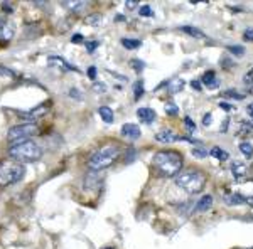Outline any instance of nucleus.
Here are the masks:
<instances>
[{"instance_id":"1","label":"nucleus","mask_w":253,"mask_h":249,"mask_svg":"<svg viewBox=\"0 0 253 249\" xmlns=\"http://www.w3.org/2000/svg\"><path fill=\"white\" fill-rule=\"evenodd\" d=\"M152 165L162 177H177L184 167V157L177 150H161L152 157Z\"/></svg>"},{"instance_id":"2","label":"nucleus","mask_w":253,"mask_h":249,"mask_svg":"<svg viewBox=\"0 0 253 249\" xmlns=\"http://www.w3.org/2000/svg\"><path fill=\"white\" fill-rule=\"evenodd\" d=\"M122 155V148L115 143L105 145L101 148H98L91 157L88 158V167L93 172H100V170H105L108 167H112Z\"/></svg>"},{"instance_id":"3","label":"nucleus","mask_w":253,"mask_h":249,"mask_svg":"<svg viewBox=\"0 0 253 249\" xmlns=\"http://www.w3.org/2000/svg\"><path fill=\"white\" fill-rule=\"evenodd\" d=\"M175 185L181 190H184L186 194L193 195V194H199L206 185V175L201 172V170L196 169H187L184 172H181L177 177L174 178Z\"/></svg>"},{"instance_id":"4","label":"nucleus","mask_w":253,"mask_h":249,"mask_svg":"<svg viewBox=\"0 0 253 249\" xmlns=\"http://www.w3.org/2000/svg\"><path fill=\"white\" fill-rule=\"evenodd\" d=\"M9 155L10 158H14L17 162H38L42 157V148L38 143H34V142L27 140L22 142V143L12 145L9 148Z\"/></svg>"},{"instance_id":"5","label":"nucleus","mask_w":253,"mask_h":249,"mask_svg":"<svg viewBox=\"0 0 253 249\" xmlns=\"http://www.w3.org/2000/svg\"><path fill=\"white\" fill-rule=\"evenodd\" d=\"M26 175V167L20 162L2 160L0 162V187H9L20 182Z\"/></svg>"},{"instance_id":"6","label":"nucleus","mask_w":253,"mask_h":249,"mask_svg":"<svg viewBox=\"0 0 253 249\" xmlns=\"http://www.w3.org/2000/svg\"><path fill=\"white\" fill-rule=\"evenodd\" d=\"M39 133V126L36 123H20V125H15L9 128L7 132V138L12 145H17V143H22V142H27L31 137Z\"/></svg>"},{"instance_id":"7","label":"nucleus","mask_w":253,"mask_h":249,"mask_svg":"<svg viewBox=\"0 0 253 249\" xmlns=\"http://www.w3.org/2000/svg\"><path fill=\"white\" fill-rule=\"evenodd\" d=\"M15 115L20 116L22 120H26L24 123H34L36 120H39V118L46 116L49 111H51V103L46 101V103H41L38 106H34V108L31 109H26V111H22V109H14Z\"/></svg>"},{"instance_id":"8","label":"nucleus","mask_w":253,"mask_h":249,"mask_svg":"<svg viewBox=\"0 0 253 249\" xmlns=\"http://www.w3.org/2000/svg\"><path fill=\"white\" fill-rule=\"evenodd\" d=\"M120 135L124 138H126V140L135 142L142 137V130H140V126L135 125V123H125L124 126H122Z\"/></svg>"},{"instance_id":"9","label":"nucleus","mask_w":253,"mask_h":249,"mask_svg":"<svg viewBox=\"0 0 253 249\" xmlns=\"http://www.w3.org/2000/svg\"><path fill=\"white\" fill-rule=\"evenodd\" d=\"M223 201L226 206H238V204H250L253 206V197L252 195H242V194H228L223 197Z\"/></svg>"},{"instance_id":"10","label":"nucleus","mask_w":253,"mask_h":249,"mask_svg":"<svg viewBox=\"0 0 253 249\" xmlns=\"http://www.w3.org/2000/svg\"><path fill=\"white\" fill-rule=\"evenodd\" d=\"M154 138H156V142H159V143L169 145L179 140V135H175L170 128H164V130H161V132H157Z\"/></svg>"},{"instance_id":"11","label":"nucleus","mask_w":253,"mask_h":249,"mask_svg":"<svg viewBox=\"0 0 253 249\" xmlns=\"http://www.w3.org/2000/svg\"><path fill=\"white\" fill-rule=\"evenodd\" d=\"M137 116H138V120L142 121V123H145V125H152L154 121H156V111H154L150 106H144V108H138L137 109Z\"/></svg>"},{"instance_id":"12","label":"nucleus","mask_w":253,"mask_h":249,"mask_svg":"<svg viewBox=\"0 0 253 249\" xmlns=\"http://www.w3.org/2000/svg\"><path fill=\"white\" fill-rule=\"evenodd\" d=\"M201 83L205 84V86L214 89V88H219V79H216V72L213 69H210V71H206L205 74L201 77Z\"/></svg>"},{"instance_id":"13","label":"nucleus","mask_w":253,"mask_h":249,"mask_svg":"<svg viewBox=\"0 0 253 249\" xmlns=\"http://www.w3.org/2000/svg\"><path fill=\"white\" fill-rule=\"evenodd\" d=\"M49 64H59L61 69H66V71H80L78 68H75L73 64H69L66 59H63L61 56H49L47 58Z\"/></svg>"},{"instance_id":"14","label":"nucleus","mask_w":253,"mask_h":249,"mask_svg":"<svg viewBox=\"0 0 253 249\" xmlns=\"http://www.w3.org/2000/svg\"><path fill=\"white\" fill-rule=\"evenodd\" d=\"M231 174L235 175L236 180H240V178H243L245 175H247V165L240 160L231 162Z\"/></svg>"},{"instance_id":"15","label":"nucleus","mask_w":253,"mask_h":249,"mask_svg":"<svg viewBox=\"0 0 253 249\" xmlns=\"http://www.w3.org/2000/svg\"><path fill=\"white\" fill-rule=\"evenodd\" d=\"M213 206V195L206 194L203 197H199V201L196 202V212H205Z\"/></svg>"},{"instance_id":"16","label":"nucleus","mask_w":253,"mask_h":249,"mask_svg":"<svg viewBox=\"0 0 253 249\" xmlns=\"http://www.w3.org/2000/svg\"><path fill=\"white\" fill-rule=\"evenodd\" d=\"M88 3L86 2H81V0H73V2H63V7L71 12H75V14H80L83 9H86Z\"/></svg>"},{"instance_id":"17","label":"nucleus","mask_w":253,"mask_h":249,"mask_svg":"<svg viewBox=\"0 0 253 249\" xmlns=\"http://www.w3.org/2000/svg\"><path fill=\"white\" fill-rule=\"evenodd\" d=\"M100 174L98 172H89L86 177H84V189H95V187L98 185V183H100Z\"/></svg>"},{"instance_id":"18","label":"nucleus","mask_w":253,"mask_h":249,"mask_svg":"<svg viewBox=\"0 0 253 249\" xmlns=\"http://www.w3.org/2000/svg\"><path fill=\"white\" fill-rule=\"evenodd\" d=\"M181 31L186 32V34L191 36V37H196V39H205L206 37L205 32L199 29V27H194V26H182Z\"/></svg>"},{"instance_id":"19","label":"nucleus","mask_w":253,"mask_h":249,"mask_svg":"<svg viewBox=\"0 0 253 249\" xmlns=\"http://www.w3.org/2000/svg\"><path fill=\"white\" fill-rule=\"evenodd\" d=\"M98 113H100V116H101V120L105 121V123H113V120H115V115H113V111H112V108L110 106H100L98 108Z\"/></svg>"},{"instance_id":"20","label":"nucleus","mask_w":253,"mask_h":249,"mask_svg":"<svg viewBox=\"0 0 253 249\" xmlns=\"http://www.w3.org/2000/svg\"><path fill=\"white\" fill-rule=\"evenodd\" d=\"M210 155L213 158H216V160H221V162L230 158V153H228L224 148H221V146H213V148L210 150Z\"/></svg>"},{"instance_id":"21","label":"nucleus","mask_w":253,"mask_h":249,"mask_svg":"<svg viewBox=\"0 0 253 249\" xmlns=\"http://www.w3.org/2000/svg\"><path fill=\"white\" fill-rule=\"evenodd\" d=\"M122 46L125 49H128V51H135L142 46V40L140 39H130V37H122Z\"/></svg>"},{"instance_id":"22","label":"nucleus","mask_w":253,"mask_h":249,"mask_svg":"<svg viewBox=\"0 0 253 249\" xmlns=\"http://www.w3.org/2000/svg\"><path fill=\"white\" fill-rule=\"evenodd\" d=\"M14 32H15L14 24L5 22V26H3V31H2V40H3V42H9V40L14 37Z\"/></svg>"},{"instance_id":"23","label":"nucleus","mask_w":253,"mask_h":249,"mask_svg":"<svg viewBox=\"0 0 253 249\" xmlns=\"http://www.w3.org/2000/svg\"><path fill=\"white\" fill-rule=\"evenodd\" d=\"M177 209L181 211L182 215H191L196 211V202H182L177 206Z\"/></svg>"},{"instance_id":"24","label":"nucleus","mask_w":253,"mask_h":249,"mask_svg":"<svg viewBox=\"0 0 253 249\" xmlns=\"http://www.w3.org/2000/svg\"><path fill=\"white\" fill-rule=\"evenodd\" d=\"M132 89H133V98H135V100H140V98L144 96V93H145V89H144V81H142V79H137L135 83H133Z\"/></svg>"},{"instance_id":"25","label":"nucleus","mask_w":253,"mask_h":249,"mask_svg":"<svg viewBox=\"0 0 253 249\" xmlns=\"http://www.w3.org/2000/svg\"><path fill=\"white\" fill-rule=\"evenodd\" d=\"M226 51L230 52V54L236 56V58H243V56H245V47L243 46H236V44H231V46H228Z\"/></svg>"},{"instance_id":"26","label":"nucleus","mask_w":253,"mask_h":249,"mask_svg":"<svg viewBox=\"0 0 253 249\" xmlns=\"http://www.w3.org/2000/svg\"><path fill=\"white\" fill-rule=\"evenodd\" d=\"M182 88H184V81H182V79H174V81H170V83H169V91L172 93V95L179 93Z\"/></svg>"},{"instance_id":"27","label":"nucleus","mask_w":253,"mask_h":249,"mask_svg":"<svg viewBox=\"0 0 253 249\" xmlns=\"http://www.w3.org/2000/svg\"><path fill=\"white\" fill-rule=\"evenodd\" d=\"M238 148H240V152H242L247 158H250L252 155H253V146H252V143H248V142H242Z\"/></svg>"},{"instance_id":"28","label":"nucleus","mask_w":253,"mask_h":249,"mask_svg":"<svg viewBox=\"0 0 253 249\" xmlns=\"http://www.w3.org/2000/svg\"><path fill=\"white\" fill-rule=\"evenodd\" d=\"M224 98H230V100H245V95H242V93L235 91V89H228V91L223 93Z\"/></svg>"},{"instance_id":"29","label":"nucleus","mask_w":253,"mask_h":249,"mask_svg":"<svg viewBox=\"0 0 253 249\" xmlns=\"http://www.w3.org/2000/svg\"><path fill=\"white\" fill-rule=\"evenodd\" d=\"M166 113L169 116H177V113H179V108H177V105L172 103V101H169V103H166Z\"/></svg>"},{"instance_id":"30","label":"nucleus","mask_w":253,"mask_h":249,"mask_svg":"<svg viewBox=\"0 0 253 249\" xmlns=\"http://www.w3.org/2000/svg\"><path fill=\"white\" fill-rule=\"evenodd\" d=\"M138 14H140V17H154V9L150 5H142L140 10H138Z\"/></svg>"},{"instance_id":"31","label":"nucleus","mask_w":253,"mask_h":249,"mask_svg":"<svg viewBox=\"0 0 253 249\" xmlns=\"http://www.w3.org/2000/svg\"><path fill=\"white\" fill-rule=\"evenodd\" d=\"M130 66L135 69L137 72H142V71H144V68H145V63L142 59H130Z\"/></svg>"},{"instance_id":"32","label":"nucleus","mask_w":253,"mask_h":249,"mask_svg":"<svg viewBox=\"0 0 253 249\" xmlns=\"http://www.w3.org/2000/svg\"><path fill=\"white\" fill-rule=\"evenodd\" d=\"M100 20H101L100 14H89L88 17L84 19V22H86V24H91V26H98V24H100Z\"/></svg>"},{"instance_id":"33","label":"nucleus","mask_w":253,"mask_h":249,"mask_svg":"<svg viewBox=\"0 0 253 249\" xmlns=\"http://www.w3.org/2000/svg\"><path fill=\"white\" fill-rule=\"evenodd\" d=\"M208 155H210V152L205 148H193V157L196 158H206Z\"/></svg>"},{"instance_id":"34","label":"nucleus","mask_w":253,"mask_h":249,"mask_svg":"<svg viewBox=\"0 0 253 249\" xmlns=\"http://www.w3.org/2000/svg\"><path fill=\"white\" fill-rule=\"evenodd\" d=\"M0 76H7V77H14L15 76V72L12 71L10 68H5V66H2L0 64Z\"/></svg>"},{"instance_id":"35","label":"nucleus","mask_w":253,"mask_h":249,"mask_svg":"<svg viewBox=\"0 0 253 249\" xmlns=\"http://www.w3.org/2000/svg\"><path fill=\"white\" fill-rule=\"evenodd\" d=\"M69 96L73 98V100H83V95H81V91L80 89H76V88H71L69 89Z\"/></svg>"},{"instance_id":"36","label":"nucleus","mask_w":253,"mask_h":249,"mask_svg":"<svg viewBox=\"0 0 253 249\" xmlns=\"http://www.w3.org/2000/svg\"><path fill=\"white\" fill-rule=\"evenodd\" d=\"M184 125L191 130V132H194V130H196V123L193 121V118H191V116H186L184 118Z\"/></svg>"},{"instance_id":"37","label":"nucleus","mask_w":253,"mask_h":249,"mask_svg":"<svg viewBox=\"0 0 253 249\" xmlns=\"http://www.w3.org/2000/svg\"><path fill=\"white\" fill-rule=\"evenodd\" d=\"M98 40H91V42H86V49H88V52L89 54H93V52L96 51V47H98Z\"/></svg>"},{"instance_id":"38","label":"nucleus","mask_w":253,"mask_h":249,"mask_svg":"<svg viewBox=\"0 0 253 249\" xmlns=\"http://www.w3.org/2000/svg\"><path fill=\"white\" fill-rule=\"evenodd\" d=\"M243 39L245 40H253V27H248V29H245Z\"/></svg>"},{"instance_id":"39","label":"nucleus","mask_w":253,"mask_h":249,"mask_svg":"<svg viewBox=\"0 0 253 249\" xmlns=\"http://www.w3.org/2000/svg\"><path fill=\"white\" fill-rule=\"evenodd\" d=\"M88 77L91 81H95L96 79V66H89L88 68Z\"/></svg>"},{"instance_id":"40","label":"nucleus","mask_w":253,"mask_h":249,"mask_svg":"<svg viewBox=\"0 0 253 249\" xmlns=\"http://www.w3.org/2000/svg\"><path fill=\"white\" fill-rule=\"evenodd\" d=\"M93 89L98 91V93H105V91H107V86H105L103 83H95V84H93Z\"/></svg>"},{"instance_id":"41","label":"nucleus","mask_w":253,"mask_h":249,"mask_svg":"<svg viewBox=\"0 0 253 249\" xmlns=\"http://www.w3.org/2000/svg\"><path fill=\"white\" fill-rule=\"evenodd\" d=\"M83 39H84V37H83V36H81V34H75V36H73V37H71V42H75V44H81V42H84Z\"/></svg>"},{"instance_id":"42","label":"nucleus","mask_w":253,"mask_h":249,"mask_svg":"<svg viewBox=\"0 0 253 249\" xmlns=\"http://www.w3.org/2000/svg\"><path fill=\"white\" fill-rule=\"evenodd\" d=\"M191 86H193V89H196V91H201V89H203V83H199L198 79H194V81H191Z\"/></svg>"},{"instance_id":"43","label":"nucleus","mask_w":253,"mask_h":249,"mask_svg":"<svg viewBox=\"0 0 253 249\" xmlns=\"http://www.w3.org/2000/svg\"><path fill=\"white\" fill-rule=\"evenodd\" d=\"M219 108L224 109V111H231V109H233V106H231L230 103H226V101H221V103H219Z\"/></svg>"},{"instance_id":"44","label":"nucleus","mask_w":253,"mask_h":249,"mask_svg":"<svg viewBox=\"0 0 253 249\" xmlns=\"http://www.w3.org/2000/svg\"><path fill=\"white\" fill-rule=\"evenodd\" d=\"M211 118H213V115H211V113H206V115L203 116V125H205V126H210Z\"/></svg>"},{"instance_id":"45","label":"nucleus","mask_w":253,"mask_h":249,"mask_svg":"<svg viewBox=\"0 0 253 249\" xmlns=\"http://www.w3.org/2000/svg\"><path fill=\"white\" fill-rule=\"evenodd\" d=\"M228 126H230V120H228V118H226V120H223L221 128H219V132L224 133V132H226V130H228Z\"/></svg>"},{"instance_id":"46","label":"nucleus","mask_w":253,"mask_h":249,"mask_svg":"<svg viewBox=\"0 0 253 249\" xmlns=\"http://www.w3.org/2000/svg\"><path fill=\"white\" fill-rule=\"evenodd\" d=\"M247 113H248V116L252 118V123H253V103H250L247 106Z\"/></svg>"},{"instance_id":"47","label":"nucleus","mask_w":253,"mask_h":249,"mask_svg":"<svg viewBox=\"0 0 253 249\" xmlns=\"http://www.w3.org/2000/svg\"><path fill=\"white\" fill-rule=\"evenodd\" d=\"M7 20H3L2 17H0V40H2V31H3V26H5Z\"/></svg>"},{"instance_id":"48","label":"nucleus","mask_w":253,"mask_h":249,"mask_svg":"<svg viewBox=\"0 0 253 249\" xmlns=\"http://www.w3.org/2000/svg\"><path fill=\"white\" fill-rule=\"evenodd\" d=\"M2 9L10 14V12H12V5H9V3H2Z\"/></svg>"},{"instance_id":"49","label":"nucleus","mask_w":253,"mask_h":249,"mask_svg":"<svg viewBox=\"0 0 253 249\" xmlns=\"http://www.w3.org/2000/svg\"><path fill=\"white\" fill-rule=\"evenodd\" d=\"M125 5H126V9H135V7H137V2H126Z\"/></svg>"},{"instance_id":"50","label":"nucleus","mask_w":253,"mask_h":249,"mask_svg":"<svg viewBox=\"0 0 253 249\" xmlns=\"http://www.w3.org/2000/svg\"><path fill=\"white\" fill-rule=\"evenodd\" d=\"M115 20H117V22H124L125 17H124V15H115Z\"/></svg>"},{"instance_id":"51","label":"nucleus","mask_w":253,"mask_h":249,"mask_svg":"<svg viewBox=\"0 0 253 249\" xmlns=\"http://www.w3.org/2000/svg\"><path fill=\"white\" fill-rule=\"evenodd\" d=\"M103 249H113V248H103Z\"/></svg>"},{"instance_id":"52","label":"nucleus","mask_w":253,"mask_h":249,"mask_svg":"<svg viewBox=\"0 0 253 249\" xmlns=\"http://www.w3.org/2000/svg\"><path fill=\"white\" fill-rule=\"evenodd\" d=\"M250 249H253V248H250Z\"/></svg>"}]
</instances>
